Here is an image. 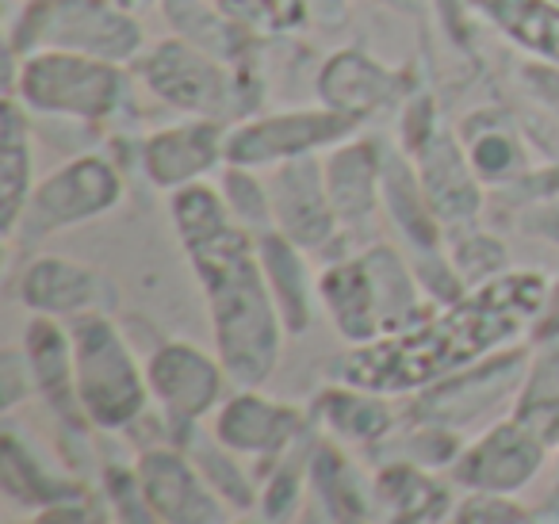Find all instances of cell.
Segmentation results:
<instances>
[{"instance_id":"cell-6","label":"cell","mask_w":559,"mask_h":524,"mask_svg":"<svg viewBox=\"0 0 559 524\" xmlns=\"http://www.w3.org/2000/svg\"><path fill=\"white\" fill-rule=\"evenodd\" d=\"M403 154L411 157L414 172L421 180L433 215L449 234H464L483 215V180L475 177L467 150L452 127L441 123L437 104L429 93H418L403 108Z\"/></svg>"},{"instance_id":"cell-36","label":"cell","mask_w":559,"mask_h":524,"mask_svg":"<svg viewBox=\"0 0 559 524\" xmlns=\"http://www.w3.org/2000/svg\"><path fill=\"white\" fill-rule=\"evenodd\" d=\"M307 12V24H319V27H342L345 20V4L349 0H299Z\"/></svg>"},{"instance_id":"cell-38","label":"cell","mask_w":559,"mask_h":524,"mask_svg":"<svg viewBox=\"0 0 559 524\" xmlns=\"http://www.w3.org/2000/svg\"><path fill=\"white\" fill-rule=\"evenodd\" d=\"M380 4L391 12H403V16H426L429 9V0H380Z\"/></svg>"},{"instance_id":"cell-25","label":"cell","mask_w":559,"mask_h":524,"mask_svg":"<svg viewBox=\"0 0 559 524\" xmlns=\"http://www.w3.org/2000/svg\"><path fill=\"white\" fill-rule=\"evenodd\" d=\"M16 96H4L0 116V230L4 238L16 234L24 203L32 195V123Z\"/></svg>"},{"instance_id":"cell-3","label":"cell","mask_w":559,"mask_h":524,"mask_svg":"<svg viewBox=\"0 0 559 524\" xmlns=\"http://www.w3.org/2000/svg\"><path fill=\"white\" fill-rule=\"evenodd\" d=\"M319 299L349 345H372L429 310L418 276L391 246H372L330 264L319 276Z\"/></svg>"},{"instance_id":"cell-15","label":"cell","mask_w":559,"mask_h":524,"mask_svg":"<svg viewBox=\"0 0 559 524\" xmlns=\"http://www.w3.org/2000/svg\"><path fill=\"white\" fill-rule=\"evenodd\" d=\"M226 123L215 119H185L154 131L142 142V165L150 184L177 192V188L200 184L215 165H226Z\"/></svg>"},{"instance_id":"cell-19","label":"cell","mask_w":559,"mask_h":524,"mask_svg":"<svg viewBox=\"0 0 559 524\" xmlns=\"http://www.w3.org/2000/svg\"><path fill=\"white\" fill-rule=\"evenodd\" d=\"M383 165H388V150L376 139H345L342 146H330L326 162V188L334 215L342 230H360L372 218L376 203L383 200Z\"/></svg>"},{"instance_id":"cell-37","label":"cell","mask_w":559,"mask_h":524,"mask_svg":"<svg viewBox=\"0 0 559 524\" xmlns=\"http://www.w3.org/2000/svg\"><path fill=\"white\" fill-rule=\"evenodd\" d=\"M35 524H104V521L88 505H70V501H58V505H50Z\"/></svg>"},{"instance_id":"cell-28","label":"cell","mask_w":559,"mask_h":524,"mask_svg":"<svg viewBox=\"0 0 559 524\" xmlns=\"http://www.w3.org/2000/svg\"><path fill=\"white\" fill-rule=\"evenodd\" d=\"M218 195H223V203L234 215V223L246 226L249 234L261 238V234L276 230L269 184H261L253 169H246V165H226L223 177H218Z\"/></svg>"},{"instance_id":"cell-7","label":"cell","mask_w":559,"mask_h":524,"mask_svg":"<svg viewBox=\"0 0 559 524\" xmlns=\"http://www.w3.org/2000/svg\"><path fill=\"white\" fill-rule=\"evenodd\" d=\"M73 341V383L85 409V421L96 429H127L139 421L150 402L146 371L134 364L123 333L96 314L70 318Z\"/></svg>"},{"instance_id":"cell-33","label":"cell","mask_w":559,"mask_h":524,"mask_svg":"<svg viewBox=\"0 0 559 524\" xmlns=\"http://www.w3.org/2000/svg\"><path fill=\"white\" fill-rule=\"evenodd\" d=\"M551 337H559V276L548 284V295H544V302H540V314H536L533 330H528V341H533V345L551 341Z\"/></svg>"},{"instance_id":"cell-22","label":"cell","mask_w":559,"mask_h":524,"mask_svg":"<svg viewBox=\"0 0 559 524\" xmlns=\"http://www.w3.org/2000/svg\"><path fill=\"white\" fill-rule=\"evenodd\" d=\"M460 142L467 150L475 177L490 188H510L525 177V142L502 108H479L460 123Z\"/></svg>"},{"instance_id":"cell-20","label":"cell","mask_w":559,"mask_h":524,"mask_svg":"<svg viewBox=\"0 0 559 524\" xmlns=\"http://www.w3.org/2000/svg\"><path fill=\"white\" fill-rule=\"evenodd\" d=\"M20 299L39 318H81L111 307V287L93 269L66 257H39L20 279Z\"/></svg>"},{"instance_id":"cell-5","label":"cell","mask_w":559,"mask_h":524,"mask_svg":"<svg viewBox=\"0 0 559 524\" xmlns=\"http://www.w3.org/2000/svg\"><path fill=\"white\" fill-rule=\"evenodd\" d=\"M139 78L162 104L188 111L195 119H246L257 108V88L241 70H234L226 58L211 55L207 47H195L192 39H162L150 55L139 58Z\"/></svg>"},{"instance_id":"cell-24","label":"cell","mask_w":559,"mask_h":524,"mask_svg":"<svg viewBox=\"0 0 559 524\" xmlns=\"http://www.w3.org/2000/svg\"><path fill=\"white\" fill-rule=\"evenodd\" d=\"M27 360L35 371V386L47 394V402L66 414L70 421H81L85 409L78 398V383H73V341L70 330L55 322V318H39L27 325Z\"/></svg>"},{"instance_id":"cell-14","label":"cell","mask_w":559,"mask_h":524,"mask_svg":"<svg viewBox=\"0 0 559 524\" xmlns=\"http://www.w3.org/2000/svg\"><path fill=\"white\" fill-rule=\"evenodd\" d=\"M269 195L276 230L307 253L326 249L342 230L334 203H330L326 169H322L319 157H296V162L276 165L269 180Z\"/></svg>"},{"instance_id":"cell-35","label":"cell","mask_w":559,"mask_h":524,"mask_svg":"<svg viewBox=\"0 0 559 524\" xmlns=\"http://www.w3.org/2000/svg\"><path fill=\"white\" fill-rule=\"evenodd\" d=\"M525 230L540 234V238H548V241H559V192L551 195V200H540L533 211H528Z\"/></svg>"},{"instance_id":"cell-17","label":"cell","mask_w":559,"mask_h":524,"mask_svg":"<svg viewBox=\"0 0 559 524\" xmlns=\"http://www.w3.org/2000/svg\"><path fill=\"white\" fill-rule=\"evenodd\" d=\"M134 475L165 524H218V498L207 490L203 471H195L180 452L150 448L142 452Z\"/></svg>"},{"instance_id":"cell-32","label":"cell","mask_w":559,"mask_h":524,"mask_svg":"<svg viewBox=\"0 0 559 524\" xmlns=\"http://www.w3.org/2000/svg\"><path fill=\"white\" fill-rule=\"evenodd\" d=\"M108 493L116 501L119 524H157L162 516L154 513V505L146 501L139 486V475H127V471H108Z\"/></svg>"},{"instance_id":"cell-26","label":"cell","mask_w":559,"mask_h":524,"mask_svg":"<svg viewBox=\"0 0 559 524\" xmlns=\"http://www.w3.org/2000/svg\"><path fill=\"white\" fill-rule=\"evenodd\" d=\"M319 417L334 437L353 440V444H376L395 429L388 394L360 391V386L349 383H334L330 391H322Z\"/></svg>"},{"instance_id":"cell-4","label":"cell","mask_w":559,"mask_h":524,"mask_svg":"<svg viewBox=\"0 0 559 524\" xmlns=\"http://www.w3.org/2000/svg\"><path fill=\"white\" fill-rule=\"evenodd\" d=\"M9 96L27 111L104 123L127 104L123 66L73 50L9 55Z\"/></svg>"},{"instance_id":"cell-18","label":"cell","mask_w":559,"mask_h":524,"mask_svg":"<svg viewBox=\"0 0 559 524\" xmlns=\"http://www.w3.org/2000/svg\"><path fill=\"white\" fill-rule=\"evenodd\" d=\"M406 96V73L388 70L383 62L368 58L365 50H337L319 70V100L334 111L360 119L391 108Z\"/></svg>"},{"instance_id":"cell-27","label":"cell","mask_w":559,"mask_h":524,"mask_svg":"<svg viewBox=\"0 0 559 524\" xmlns=\"http://www.w3.org/2000/svg\"><path fill=\"white\" fill-rule=\"evenodd\" d=\"M513 417L536 432L544 444H559V337L540 341L528 356L525 383L513 402Z\"/></svg>"},{"instance_id":"cell-1","label":"cell","mask_w":559,"mask_h":524,"mask_svg":"<svg viewBox=\"0 0 559 524\" xmlns=\"http://www.w3.org/2000/svg\"><path fill=\"white\" fill-rule=\"evenodd\" d=\"M544 295L548 279L540 272H502L429 307L399 333L372 345H353L342 360L330 364V379L376 394H418L533 330Z\"/></svg>"},{"instance_id":"cell-16","label":"cell","mask_w":559,"mask_h":524,"mask_svg":"<svg viewBox=\"0 0 559 524\" xmlns=\"http://www.w3.org/2000/svg\"><path fill=\"white\" fill-rule=\"evenodd\" d=\"M299 432H304V409L264 398L257 386H241L218 406L215 417V440L238 455H280Z\"/></svg>"},{"instance_id":"cell-39","label":"cell","mask_w":559,"mask_h":524,"mask_svg":"<svg viewBox=\"0 0 559 524\" xmlns=\"http://www.w3.org/2000/svg\"><path fill=\"white\" fill-rule=\"evenodd\" d=\"M119 4H131V0H119Z\"/></svg>"},{"instance_id":"cell-2","label":"cell","mask_w":559,"mask_h":524,"mask_svg":"<svg viewBox=\"0 0 559 524\" xmlns=\"http://www.w3.org/2000/svg\"><path fill=\"white\" fill-rule=\"evenodd\" d=\"M169 218L207 299L226 376L238 386H261L276 368L288 330L264 279L257 234L234 223L223 195L207 184L169 192Z\"/></svg>"},{"instance_id":"cell-34","label":"cell","mask_w":559,"mask_h":524,"mask_svg":"<svg viewBox=\"0 0 559 524\" xmlns=\"http://www.w3.org/2000/svg\"><path fill=\"white\" fill-rule=\"evenodd\" d=\"M20 368H27V360H20V353H4V360H0V379H4V394H0V398H4V409H12L16 406L20 398H24V394H32V386L35 383H20Z\"/></svg>"},{"instance_id":"cell-11","label":"cell","mask_w":559,"mask_h":524,"mask_svg":"<svg viewBox=\"0 0 559 524\" xmlns=\"http://www.w3.org/2000/svg\"><path fill=\"white\" fill-rule=\"evenodd\" d=\"M357 131L360 119L326 108V104L241 119L226 131V165H246V169L272 165L276 169V165L296 162V157H314L326 146H342Z\"/></svg>"},{"instance_id":"cell-13","label":"cell","mask_w":559,"mask_h":524,"mask_svg":"<svg viewBox=\"0 0 559 524\" xmlns=\"http://www.w3.org/2000/svg\"><path fill=\"white\" fill-rule=\"evenodd\" d=\"M548 460V444L518 417L498 421L464 448L452 463V478L472 493H513L533 483Z\"/></svg>"},{"instance_id":"cell-31","label":"cell","mask_w":559,"mask_h":524,"mask_svg":"<svg viewBox=\"0 0 559 524\" xmlns=\"http://www.w3.org/2000/svg\"><path fill=\"white\" fill-rule=\"evenodd\" d=\"M223 12L234 24L264 27V32H292V27L307 24V12L299 0H218Z\"/></svg>"},{"instance_id":"cell-12","label":"cell","mask_w":559,"mask_h":524,"mask_svg":"<svg viewBox=\"0 0 559 524\" xmlns=\"http://www.w3.org/2000/svg\"><path fill=\"white\" fill-rule=\"evenodd\" d=\"M226 368L218 356H207L203 348L185 341H165L146 360L150 398L162 406V417L169 425L173 440L185 444L192 437L195 421L207 417L215 406H223L226 394Z\"/></svg>"},{"instance_id":"cell-23","label":"cell","mask_w":559,"mask_h":524,"mask_svg":"<svg viewBox=\"0 0 559 524\" xmlns=\"http://www.w3.org/2000/svg\"><path fill=\"white\" fill-rule=\"evenodd\" d=\"M257 253H261V269L269 279V291L284 318V330L296 337L311 325L314 299H311V276H307V261L296 241H288L280 230H269L257 238Z\"/></svg>"},{"instance_id":"cell-8","label":"cell","mask_w":559,"mask_h":524,"mask_svg":"<svg viewBox=\"0 0 559 524\" xmlns=\"http://www.w3.org/2000/svg\"><path fill=\"white\" fill-rule=\"evenodd\" d=\"M32 50H73L123 66L142 55V27L119 0H32L9 32V55Z\"/></svg>"},{"instance_id":"cell-21","label":"cell","mask_w":559,"mask_h":524,"mask_svg":"<svg viewBox=\"0 0 559 524\" xmlns=\"http://www.w3.org/2000/svg\"><path fill=\"white\" fill-rule=\"evenodd\" d=\"M510 47L559 73V0H464Z\"/></svg>"},{"instance_id":"cell-29","label":"cell","mask_w":559,"mask_h":524,"mask_svg":"<svg viewBox=\"0 0 559 524\" xmlns=\"http://www.w3.org/2000/svg\"><path fill=\"white\" fill-rule=\"evenodd\" d=\"M456 524H559V486L544 505H518L510 493H472L456 509Z\"/></svg>"},{"instance_id":"cell-30","label":"cell","mask_w":559,"mask_h":524,"mask_svg":"<svg viewBox=\"0 0 559 524\" xmlns=\"http://www.w3.org/2000/svg\"><path fill=\"white\" fill-rule=\"evenodd\" d=\"M449 257L456 276L464 279V287H479L506 272V246L498 238H490V234H479L475 226L456 234V246H452Z\"/></svg>"},{"instance_id":"cell-9","label":"cell","mask_w":559,"mask_h":524,"mask_svg":"<svg viewBox=\"0 0 559 524\" xmlns=\"http://www.w3.org/2000/svg\"><path fill=\"white\" fill-rule=\"evenodd\" d=\"M119 195H123V177L116 165L96 154L73 157L32 188L12 238L43 241L55 230H70L88 218H100L116 207Z\"/></svg>"},{"instance_id":"cell-10","label":"cell","mask_w":559,"mask_h":524,"mask_svg":"<svg viewBox=\"0 0 559 524\" xmlns=\"http://www.w3.org/2000/svg\"><path fill=\"white\" fill-rule=\"evenodd\" d=\"M525 371H528V353H518V348L495 353L487 360L472 364V368L418 391L411 409H406V417H411V425H437V429L464 432L475 421H483L487 414L502 409L506 402H518Z\"/></svg>"}]
</instances>
